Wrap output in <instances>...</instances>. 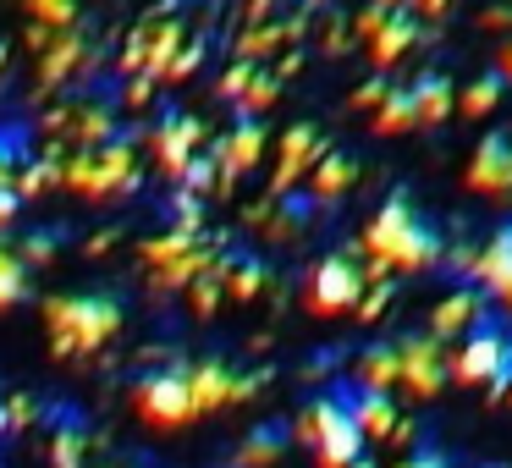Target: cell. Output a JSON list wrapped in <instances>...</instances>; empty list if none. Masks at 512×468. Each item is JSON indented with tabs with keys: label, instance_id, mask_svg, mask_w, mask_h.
Segmentation results:
<instances>
[{
	"label": "cell",
	"instance_id": "obj_1",
	"mask_svg": "<svg viewBox=\"0 0 512 468\" xmlns=\"http://www.w3.org/2000/svg\"><path fill=\"white\" fill-rule=\"evenodd\" d=\"M358 248H364V259H380L391 276H419V270H435V265H441V254H446L441 232H430V226L413 215L408 193H391V199L380 204L375 221L364 226V237H358Z\"/></svg>",
	"mask_w": 512,
	"mask_h": 468
},
{
	"label": "cell",
	"instance_id": "obj_2",
	"mask_svg": "<svg viewBox=\"0 0 512 468\" xmlns=\"http://www.w3.org/2000/svg\"><path fill=\"white\" fill-rule=\"evenodd\" d=\"M45 331L50 358L72 364L83 353H100L122 331V303L111 292H56V298H45Z\"/></svg>",
	"mask_w": 512,
	"mask_h": 468
},
{
	"label": "cell",
	"instance_id": "obj_3",
	"mask_svg": "<svg viewBox=\"0 0 512 468\" xmlns=\"http://www.w3.org/2000/svg\"><path fill=\"white\" fill-rule=\"evenodd\" d=\"M61 188H72L78 199H122L138 188V144L116 133L100 149H78L72 160H61Z\"/></svg>",
	"mask_w": 512,
	"mask_h": 468
},
{
	"label": "cell",
	"instance_id": "obj_4",
	"mask_svg": "<svg viewBox=\"0 0 512 468\" xmlns=\"http://www.w3.org/2000/svg\"><path fill=\"white\" fill-rule=\"evenodd\" d=\"M298 435L314 446V463L320 468H347L353 457H364V435L353 430V419H347V402L342 397H314L309 408L298 413Z\"/></svg>",
	"mask_w": 512,
	"mask_h": 468
},
{
	"label": "cell",
	"instance_id": "obj_5",
	"mask_svg": "<svg viewBox=\"0 0 512 468\" xmlns=\"http://www.w3.org/2000/svg\"><path fill=\"white\" fill-rule=\"evenodd\" d=\"M358 292H364V276H358V265L347 254H325L309 265V276H303V309L314 314V320H336V314H353Z\"/></svg>",
	"mask_w": 512,
	"mask_h": 468
},
{
	"label": "cell",
	"instance_id": "obj_6",
	"mask_svg": "<svg viewBox=\"0 0 512 468\" xmlns=\"http://www.w3.org/2000/svg\"><path fill=\"white\" fill-rule=\"evenodd\" d=\"M188 375V397H193V413H221V408H237L248 402L259 386L270 380V369H254V375H237L232 364L221 358H199V364H182Z\"/></svg>",
	"mask_w": 512,
	"mask_h": 468
},
{
	"label": "cell",
	"instance_id": "obj_7",
	"mask_svg": "<svg viewBox=\"0 0 512 468\" xmlns=\"http://www.w3.org/2000/svg\"><path fill=\"white\" fill-rule=\"evenodd\" d=\"M133 408H138V419L155 424V430H182V424L199 419V413H193V397H188V375H182V364H166V369H155V375L138 380Z\"/></svg>",
	"mask_w": 512,
	"mask_h": 468
},
{
	"label": "cell",
	"instance_id": "obj_8",
	"mask_svg": "<svg viewBox=\"0 0 512 468\" xmlns=\"http://www.w3.org/2000/svg\"><path fill=\"white\" fill-rule=\"evenodd\" d=\"M446 375H452V353H446V342H435L430 331L397 342V386L408 391V397L435 402L446 386Z\"/></svg>",
	"mask_w": 512,
	"mask_h": 468
},
{
	"label": "cell",
	"instance_id": "obj_9",
	"mask_svg": "<svg viewBox=\"0 0 512 468\" xmlns=\"http://www.w3.org/2000/svg\"><path fill=\"white\" fill-rule=\"evenodd\" d=\"M452 375L463 380V386H490L501 391L512 375V336L496 331V325H474L463 342V353L452 358Z\"/></svg>",
	"mask_w": 512,
	"mask_h": 468
},
{
	"label": "cell",
	"instance_id": "obj_10",
	"mask_svg": "<svg viewBox=\"0 0 512 468\" xmlns=\"http://www.w3.org/2000/svg\"><path fill=\"white\" fill-rule=\"evenodd\" d=\"M45 133L50 138H72L78 149H100V144L116 138V105L100 100V94H83V100L56 105V111L45 116Z\"/></svg>",
	"mask_w": 512,
	"mask_h": 468
},
{
	"label": "cell",
	"instance_id": "obj_11",
	"mask_svg": "<svg viewBox=\"0 0 512 468\" xmlns=\"http://www.w3.org/2000/svg\"><path fill=\"white\" fill-rule=\"evenodd\" d=\"M89 72H94V45L83 28H67L39 50V94H61L67 83L89 78Z\"/></svg>",
	"mask_w": 512,
	"mask_h": 468
},
{
	"label": "cell",
	"instance_id": "obj_12",
	"mask_svg": "<svg viewBox=\"0 0 512 468\" xmlns=\"http://www.w3.org/2000/svg\"><path fill=\"white\" fill-rule=\"evenodd\" d=\"M149 155H155L160 171L177 182L182 166H188L193 155H204V122L193 111H166L155 127V138H149Z\"/></svg>",
	"mask_w": 512,
	"mask_h": 468
},
{
	"label": "cell",
	"instance_id": "obj_13",
	"mask_svg": "<svg viewBox=\"0 0 512 468\" xmlns=\"http://www.w3.org/2000/svg\"><path fill=\"white\" fill-rule=\"evenodd\" d=\"M259 155H265V122L259 116H237V127L215 144V188H237V177H248V171L259 166Z\"/></svg>",
	"mask_w": 512,
	"mask_h": 468
},
{
	"label": "cell",
	"instance_id": "obj_14",
	"mask_svg": "<svg viewBox=\"0 0 512 468\" xmlns=\"http://www.w3.org/2000/svg\"><path fill=\"white\" fill-rule=\"evenodd\" d=\"M325 155V144H320V133H314L309 122H298V127H287L281 133V160H276V177H270V199H287L292 188H298L303 177H309V166Z\"/></svg>",
	"mask_w": 512,
	"mask_h": 468
},
{
	"label": "cell",
	"instance_id": "obj_15",
	"mask_svg": "<svg viewBox=\"0 0 512 468\" xmlns=\"http://www.w3.org/2000/svg\"><path fill=\"white\" fill-rule=\"evenodd\" d=\"M468 188L485 193V199H501L512 193V133H485L468 160Z\"/></svg>",
	"mask_w": 512,
	"mask_h": 468
},
{
	"label": "cell",
	"instance_id": "obj_16",
	"mask_svg": "<svg viewBox=\"0 0 512 468\" xmlns=\"http://www.w3.org/2000/svg\"><path fill=\"white\" fill-rule=\"evenodd\" d=\"M474 325H485V292L479 287H452L430 314V336L435 342H452V336H468Z\"/></svg>",
	"mask_w": 512,
	"mask_h": 468
},
{
	"label": "cell",
	"instance_id": "obj_17",
	"mask_svg": "<svg viewBox=\"0 0 512 468\" xmlns=\"http://www.w3.org/2000/svg\"><path fill=\"white\" fill-rule=\"evenodd\" d=\"M474 281L485 287V298H496L501 309L512 314V221L501 226V232L490 237L485 248H479V270H474Z\"/></svg>",
	"mask_w": 512,
	"mask_h": 468
},
{
	"label": "cell",
	"instance_id": "obj_18",
	"mask_svg": "<svg viewBox=\"0 0 512 468\" xmlns=\"http://www.w3.org/2000/svg\"><path fill=\"white\" fill-rule=\"evenodd\" d=\"M342 402H347V419H353V430L364 441H391V430L402 419L391 391H358V397H342Z\"/></svg>",
	"mask_w": 512,
	"mask_h": 468
},
{
	"label": "cell",
	"instance_id": "obj_19",
	"mask_svg": "<svg viewBox=\"0 0 512 468\" xmlns=\"http://www.w3.org/2000/svg\"><path fill=\"white\" fill-rule=\"evenodd\" d=\"M303 182H309V199L314 204H331V199H342V193L358 182V160L347 155V149H325V155L309 166V177H303Z\"/></svg>",
	"mask_w": 512,
	"mask_h": 468
},
{
	"label": "cell",
	"instance_id": "obj_20",
	"mask_svg": "<svg viewBox=\"0 0 512 468\" xmlns=\"http://www.w3.org/2000/svg\"><path fill=\"white\" fill-rule=\"evenodd\" d=\"M303 17H287V23H254V28H243V34H237V61H265V56H276V50H287V45H298L303 39Z\"/></svg>",
	"mask_w": 512,
	"mask_h": 468
},
{
	"label": "cell",
	"instance_id": "obj_21",
	"mask_svg": "<svg viewBox=\"0 0 512 468\" xmlns=\"http://www.w3.org/2000/svg\"><path fill=\"white\" fill-rule=\"evenodd\" d=\"M419 34H424V28L413 23L408 12H391V17H386V28H380V34L369 39V61H375V67H391V61H402L413 45H419Z\"/></svg>",
	"mask_w": 512,
	"mask_h": 468
},
{
	"label": "cell",
	"instance_id": "obj_22",
	"mask_svg": "<svg viewBox=\"0 0 512 468\" xmlns=\"http://www.w3.org/2000/svg\"><path fill=\"white\" fill-rule=\"evenodd\" d=\"M408 94H413V116H419V127H441L446 116H452V78H441V72L419 78Z\"/></svg>",
	"mask_w": 512,
	"mask_h": 468
},
{
	"label": "cell",
	"instance_id": "obj_23",
	"mask_svg": "<svg viewBox=\"0 0 512 468\" xmlns=\"http://www.w3.org/2000/svg\"><path fill=\"white\" fill-rule=\"evenodd\" d=\"M221 287H226V298H232V303H254V298H265V292H270V270L259 265V259H226Z\"/></svg>",
	"mask_w": 512,
	"mask_h": 468
},
{
	"label": "cell",
	"instance_id": "obj_24",
	"mask_svg": "<svg viewBox=\"0 0 512 468\" xmlns=\"http://www.w3.org/2000/svg\"><path fill=\"white\" fill-rule=\"evenodd\" d=\"M358 386L364 391H397V342H380V347H364L353 364Z\"/></svg>",
	"mask_w": 512,
	"mask_h": 468
},
{
	"label": "cell",
	"instance_id": "obj_25",
	"mask_svg": "<svg viewBox=\"0 0 512 468\" xmlns=\"http://www.w3.org/2000/svg\"><path fill=\"white\" fill-rule=\"evenodd\" d=\"M210 259H215V243H199L193 254H182V259H171V265L149 270V287H155V292H188V281L199 276Z\"/></svg>",
	"mask_w": 512,
	"mask_h": 468
},
{
	"label": "cell",
	"instance_id": "obj_26",
	"mask_svg": "<svg viewBox=\"0 0 512 468\" xmlns=\"http://www.w3.org/2000/svg\"><path fill=\"white\" fill-rule=\"evenodd\" d=\"M413 127H419V116H413L408 83H391L386 100L375 105V133H380V138H397V133H413Z\"/></svg>",
	"mask_w": 512,
	"mask_h": 468
},
{
	"label": "cell",
	"instance_id": "obj_27",
	"mask_svg": "<svg viewBox=\"0 0 512 468\" xmlns=\"http://www.w3.org/2000/svg\"><path fill=\"white\" fill-rule=\"evenodd\" d=\"M287 452V430L281 424H259L243 446H237V468H276Z\"/></svg>",
	"mask_w": 512,
	"mask_h": 468
},
{
	"label": "cell",
	"instance_id": "obj_28",
	"mask_svg": "<svg viewBox=\"0 0 512 468\" xmlns=\"http://www.w3.org/2000/svg\"><path fill=\"white\" fill-rule=\"evenodd\" d=\"M221 270H226V259L215 254L210 265H204L199 276L188 281V292H182V298H188V309L199 314V320H210V314L221 309V298H226V287H221Z\"/></svg>",
	"mask_w": 512,
	"mask_h": 468
},
{
	"label": "cell",
	"instance_id": "obj_29",
	"mask_svg": "<svg viewBox=\"0 0 512 468\" xmlns=\"http://www.w3.org/2000/svg\"><path fill=\"white\" fill-rule=\"evenodd\" d=\"M50 188H61V155H50V160H23V166H17V177H12V193H17V199H39V193H50Z\"/></svg>",
	"mask_w": 512,
	"mask_h": 468
},
{
	"label": "cell",
	"instance_id": "obj_30",
	"mask_svg": "<svg viewBox=\"0 0 512 468\" xmlns=\"http://www.w3.org/2000/svg\"><path fill=\"white\" fill-rule=\"evenodd\" d=\"M193 248H199V232H177V226H171L166 237H144V243H138V259L155 270V265H171V259L193 254Z\"/></svg>",
	"mask_w": 512,
	"mask_h": 468
},
{
	"label": "cell",
	"instance_id": "obj_31",
	"mask_svg": "<svg viewBox=\"0 0 512 468\" xmlns=\"http://www.w3.org/2000/svg\"><path fill=\"white\" fill-rule=\"evenodd\" d=\"M501 94H507L501 72H479V78L463 89V100H457V105H463V116H490L501 105Z\"/></svg>",
	"mask_w": 512,
	"mask_h": 468
},
{
	"label": "cell",
	"instance_id": "obj_32",
	"mask_svg": "<svg viewBox=\"0 0 512 468\" xmlns=\"http://www.w3.org/2000/svg\"><path fill=\"white\" fill-rule=\"evenodd\" d=\"M276 100H281V78H276L270 67H254V78H248V89H243V100H237V111H243V116H265Z\"/></svg>",
	"mask_w": 512,
	"mask_h": 468
},
{
	"label": "cell",
	"instance_id": "obj_33",
	"mask_svg": "<svg viewBox=\"0 0 512 468\" xmlns=\"http://www.w3.org/2000/svg\"><path fill=\"white\" fill-rule=\"evenodd\" d=\"M78 0H28V23L50 28V34H67V28H78Z\"/></svg>",
	"mask_w": 512,
	"mask_h": 468
},
{
	"label": "cell",
	"instance_id": "obj_34",
	"mask_svg": "<svg viewBox=\"0 0 512 468\" xmlns=\"http://www.w3.org/2000/svg\"><path fill=\"white\" fill-rule=\"evenodd\" d=\"M28 298V265L12 254V248H0V314L17 309Z\"/></svg>",
	"mask_w": 512,
	"mask_h": 468
},
{
	"label": "cell",
	"instance_id": "obj_35",
	"mask_svg": "<svg viewBox=\"0 0 512 468\" xmlns=\"http://www.w3.org/2000/svg\"><path fill=\"white\" fill-rule=\"evenodd\" d=\"M83 457H89L83 430H78V424H61L56 441H50V468H83Z\"/></svg>",
	"mask_w": 512,
	"mask_h": 468
},
{
	"label": "cell",
	"instance_id": "obj_36",
	"mask_svg": "<svg viewBox=\"0 0 512 468\" xmlns=\"http://www.w3.org/2000/svg\"><path fill=\"white\" fill-rule=\"evenodd\" d=\"M391 298H397V281H375V287H364V292H358L353 314H358L364 325H375V320H386Z\"/></svg>",
	"mask_w": 512,
	"mask_h": 468
},
{
	"label": "cell",
	"instance_id": "obj_37",
	"mask_svg": "<svg viewBox=\"0 0 512 468\" xmlns=\"http://www.w3.org/2000/svg\"><path fill=\"white\" fill-rule=\"evenodd\" d=\"M199 67H204V39H188V45H182L177 56L166 61V72H160V83H188Z\"/></svg>",
	"mask_w": 512,
	"mask_h": 468
},
{
	"label": "cell",
	"instance_id": "obj_38",
	"mask_svg": "<svg viewBox=\"0 0 512 468\" xmlns=\"http://www.w3.org/2000/svg\"><path fill=\"white\" fill-rule=\"evenodd\" d=\"M56 248H61L56 232H23V243H17L12 254L23 259L28 270H34V265H50V259H56Z\"/></svg>",
	"mask_w": 512,
	"mask_h": 468
},
{
	"label": "cell",
	"instance_id": "obj_39",
	"mask_svg": "<svg viewBox=\"0 0 512 468\" xmlns=\"http://www.w3.org/2000/svg\"><path fill=\"white\" fill-rule=\"evenodd\" d=\"M23 133L17 127H0V188H12V177H17V166H23Z\"/></svg>",
	"mask_w": 512,
	"mask_h": 468
},
{
	"label": "cell",
	"instance_id": "obj_40",
	"mask_svg": "<svg viewBox=\"0 0 512 468\" xmlns=\"http://www.w3.org/2000/svg\"><path fill=\"white\" fill-rule=\"evenodd\" d=\"M248 78H254V61H232V67L215 78V94H221L226 105H237V100H243V89H248Z\"/></svg>",
	"mask_w": 512,
	"mask_h": 468
},
{
	"label": "cell",
	"instance_id": "obj_41",
	"mask_svg": "<svg viewBox=\"0 0 512 468\" xmlns=\"http://www.w3.org/2000/svg\"><path fill=\"white\" fill-rule=\"evenodd\" d=\"M171 215H177V221H171L177 232H199V226H204V199H199V193H182V188H177Z\"/></svg>",
	"mask_w": 512,
	"mask_h": 468
},
{
	"label": "cell",
	"instance_id": "obj_42",
	"mask_svg": "<svg viewBox=\"0 0 512 468\" xmlns=\"http://www.w3.org/2000/svg\"><path fill=\"white\" fill-rule=\"evenodd\" d=\"M386 6H375V0H369V6H364V12H358L353 17V23H347V34H353V39H364V45H369V39H375L380 34V28H386Z\"/></svg>",
	"mask_w": 512,
	"mask_h": 468
},
{
	"label": "cell",
	"instance_id": "obj_43",
	"mask_svg": "<svg viewBox=\"0 0 512 468\" xmlns=\"http://www.w3.org/2000/svg\"><path fill=\"white\" fill-rule=\"evenodd\" d=\"M149 100H155V78H149V72H133L127 89H122V105H127V111H144Z\"/></svg>",
	"mask_w": 512,
	"mask_h": 468
},
{
	"label": "cell",
	"instance_id": "obj_44",
	"mask_svg": "<svg viewBox=\"0 0 512 468\" xmlns=\"http://www.w3.org/2000/svg\"><path fill=\"white\" fill-rule=\"evenodd\" d=\"M0 408H6V430H28V424L39 419L34 397H12V402H0Z\"/></svg>",
	"mask_w": 512,
	"mask_h": 468
},
{
	"label": "cell",
	"instance_id": "obj_45",
	"mask_svg": "<svg viewBox=\"0 0 512 468\" xmlns=\"http://www.w3.org/2000/svg\"><path fill=\"white\" fill-rule=\"evenodd\" d=\"M397 468H452V457H446V452H435V446H413V452L402 457Z\"/></svg>",
	"mask_w": 512,
	"mask_h": 468
},
{
	"label": "cell",
	"instance_id": "obj_46",
	"mask_svg": "<svg viewBox=\"0 0 512 468\" xmlns=\"http://www.w3.org/2000/svg\"><path fill=\"white\" fill-rule=\"evenodd\" d=\"M402 12H408L413 23H435V17H446V12H452V0H408Z\"/></svg>",
	"mask_w": 512,
	"mask_h": 468
},
{
	"label": "cell",
	"instance_id": "obj_47",
	"mask_svg": "<svg viewBox=\"0 0 512 468\" xmlns=\"http://www.w3.org/2000/svg\"><path fill=\"white\" fill-rule=\"evenodd\" d=\"M386 89H391V83H386V78H369V83H364V89H358V94H353V105H358V111H375V105H380V100H386Z\"/></svg>",
	"mask_w": 512,
	"mask_h": 468
},
{
	"label": "cell",
	"instance_id": "obj_48",
	"mask_svg": "<svg viewBox=\"0 0 512 468\" xmlns=\"http://www.w3.org/2000/svg\"><path fill=\"white\" fill-rule=\"evenodd\" d=\"M479 28L485 34H512V12L507 6H490V12H479Z\"/></svg>",
	"mask_w": 512,
	"mask_h": 468
},
{
	"label": "cell",
	"instance_id": "obj_49",
	"mask_svg": "<svg viewBox=\"0 0 512 468\" xmlns=\"http://www.w3.org/2000/svg\"><path fill=\"white\" fill-rule=\"evenodd\" d=\"M17 210H23V199H17L12 188H0V232H12V221H17Z\"/></svg>",
	"mask_w": 512,
	"mask_h": 468
},
{
	"label": "cell",
	"instance_id": "obj_50",
	"mask_svg": "<svg viewBox=\"0 0 512 468\" xmlns=\"http://www.w3.org/2000/svg\"><path fill=\"white\" fill-rule=\"evenodd\" d=\"M270 72H276L281 83H287V78H298V72H303V50H287V56H281V67H270Z\"/></svg>",
	"mask_w": 512,
	"mask_h": 468
},
{
	"label": "cell",
	"instance_id": "obj_51",
	"mask_svg": "<svg viewBox=\"0 0 512 468\" xmlns=\"http://www.w3.org/2000/svg\"><path fill=\"white\" fill-rule=\"evenodd\" d=\"M111 248H116V232H94L89 243H83V254H89V259H100V254H111Z\"/></svg>",
	"mask_w": 512,
	"mask_h": 468
},
{
	"label": "cell",
	"instance_id": "obj_52",
	"mask_svg": "<svg viewBox=\"0 0 512 468\" xmlns=\"http://www.w3.org/2000/svg\"><path fill=\"white\" fill-rule=\"evenodd\" d=\"M281 0H248V28L254 23H270V12H276Z\"/></svg>",
	"mask_w": 512,
	"mask_h": 468
},
{
	"label": "cell",
	"instance_id": "obj_53",
	"mask_svg": "<svg viewBox=\"0 0 512 468\" xmlns=\"http://www.w3.org/2000/svg\"><path fill=\"white\" fill-rule=\"evenodd\" d=\"M50 39H56V34H50V28H39V23H28V34H23V45H28V50H34V56H39V50H45V45H50Z\"/></svg>",
	"mask_w": 512,
	"mask_h": 468
},
{
	"label": "cell",
	"instance_id": "obj_54",
	"mask_svg": "<svg viewBox=\"0 0 512 468\" xmlns=\"http://www.w3.org/2000/svg\"><path fill=\"white\" fill-rule=\"evenodd\" d=\"M496 72H501V83H512V39L501 45V61H496Z\"/></svg>",
	"mask_w": 512,
	"mask_h": 468
},
{
	"label": "cell",
	"instance_id": "obj_55",
	"mask_svg": "<svg viewBox=\"0 0 512 468\" xmlns=\"http://www.w3.org/2000/svg\"><path fill=\"white\" fill-rule=\"evenodd\" d=\"M6 61H12V45H0V72H6Z\"/></svg>",
	"mask_w": 512,
	"mask_h": 468
},
{
	"label": "cell",
	"instance_id": "obj_56",
	"mask_svg": "<svg viewBox=\"0 0 512 468\" xmlns=\"http://www.w3.org/2000/svg\"><path fill=\"white\" fill-rule=\"evenodd\" d=\"M347 468H375V463H369V457H353V463H347Z\"/></svg>",
	"mask_w": 512,
	"mask_h": 468
},
{
	"label": "cell",
	"instance_id": "obj_57",
	"mask_svg": "<svg viewBox=\"0 0 512 468\" xmlns=\"http://www.w3.org/2000/svg\"><path fill=\"white\" fill-rule=\"evenodd\" d=\"M0 435H6V408H0Z\"/></svg>",
	"mask_w": 512,
	"mask_h": 468
},
{
	"label": "cell",
	"instance_id": "obj_58",
	"mask_svg": "<svg viewBox=\"0 0 512 468\" xmlns=\"http://www.w3.org/2000/svg\"><path fill=\"white\" fill-rule=\"evenodd\" d=\"M309 6H325V0H309Z\"/></svg>",
	"mask_w": 512,
	"mask_h": 468
},
{
	"label": "cell",
	"instance_id": "obj_59",
	"mask_svg": "<svg viewBox=\"0 0 512 468\" xmlns=\"http://www.w3.org/2000/svg\"><path fill=\"white\" fill-rule=\"evenodd\" d=\"M507 391H512V375H507Z\"/></svg>",
	"mask_w": 512,
	"mask_h": 468
},
{
	"label": "cell",
	"instance_id": "obj_60",
	"mask_svg": "<svg viewBox=\"0 0 512 468\" xmlns=\"http://www.w3.org/2000/svg\"><path fill=\"white\" fill-rule=\"evenodd\" d=\"M485 468H490V463H485Z\"/></svg>",
	"mask_w": 512,
	"mask_h": 468
}]
</instances>
